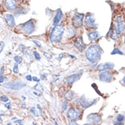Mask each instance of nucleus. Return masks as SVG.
Here are the masks:
<instances>
[{
  "label": "nucleus",
  "instance_id": "obj_23",
  "mask_svg": "<svg viewBox=\"0 0 125 125\" xmlns=\"http://www.w3.org/2000/svg\"><path fill=\"white\" fill-rule=\"evenodd\" d=\"M112 55H115V54H119V55H123V53L118 48H115L113 51L111 53Z\"/></svg>",
  "mask_w": 125,
  "mask_h": 125
},
{
  "label": "nucleus",
  "instance_id": "obj_3",
  "mask_svg": "<svg viewBox=\"0 0 125 125\" xmlns=\"http://www.w3.org/2000/svg\"><path fill=\"white\" fill-rule=\"evenodd\" d=\"M20 26L23 32L27 34H32L35 30V24L32 20H29L26 22L21 24Z\"/></svg>",
  "mask_w": 125,
  "mask_h": 125
},
{
  "label": "nucleus",
  "instance_id": "obj_4",
  "mask_svg": "<svg viewBox=\"0 0 125 125\" xmlns=\"http://www.w3.org/2000/svg\"><path fill=\"white\" fill-rule=\"evenodd\" d=\"M26 86V84L23 82H7L3 84L4 88L12 90H19Z\"/></svg>",
  "mask_w": 125,
  "mask_h": 125
},
{
  "label": "nucleus",
  "instance_id": "obj_9",
  "mask_svg": "<svg viewBox=\"0 0 125 125\" xmlns=\"http://www.w3.org/2000/svg\"><path fill=\"white\" fill-rule=\"evenodd\" d=\"M117 28L118 32L120 34H122L125 29V24L123 17L121 16H119L117 18Z\"/></svg>",
  "mask_w": 125,
  "mask_h": 125
},
{
  "label": "nucleus",
  "instance_id": "obj_34",
  "mask_svg": "<svg viewBox=\"0 0 125 125\" xmlns=\"http://www.w3.org/2000/svg\"><path fill=\"white\" fill-rule=\"evenodd\" d=\"M5 107L8 109H10L11 108V104L10 103H8L5 104Z\"/></svg>",
  "mask_w": 125,
  "mask_h": 125
},
{
  "label": "nucleus",
  "instance_id": "obj_42",
  "mask_svg": "<svg viewBox=\"0 0 125 125\" xmlns=\"http://www.w3.org/2000/svg\"><path fill=\"white\" fill-rule=\"evenodd\" d=\"M21 107H22V108L23 109H27V106H26V105L25 103H23V104H22V105H21Z\"/></svg>",
  "mask_w": 125,
  "mask_h": 125
},
{
  "label": "nucleus",
  "instance_id": "obj_45",
  "mask_svg": "<svg viewBox=\"0 0 125 125\" xmlns=\"http://www.w3.org/2000/svg\"><path fill=\"white\" fill-rule=\"evenodd\" d=\"M22 99H23V100H24V101H25V100L26 99V98L25 97H24V96H22Z\"/></svg>",
  "mask_w": 125,
  "mask_h": 125
},
{
  "label": "nucleus",
  "instance_id": "obj_14",
  "mask_svg": "<svg viewBox=\"0 0 125 125\" xmlns=\"http://www.w3.org/2000/svg\"><path fill=\"white\" fill-rule=\"evenodd\" d=\"M114 65L112 62H105V63L100 64L98 66V70L99 71H103L107 70L112 69L114 68Z\"/></svg>",
  "mask_w": 125,
  "mask_h": 125
},
{
  "label": "nucleus",
  "instance_id": "obj_35",
  "mask_svg": "<svg viewBox=\"0 0 125 125\" xmlns=\"http://www.w3.org/2000/svg\"><path fill=\"white\" fill-rule=\"evenodd\" d=\"M44 55L45 56V57H46L47 58H48V59H52V56H51V55H50V54H48V53H46V52H45V53H44Z\"/></svg>",
  "mask_w": 125,
  "mask_h": 125
},
{
  "label": "nucleus",
  "instance_id": "obj_1",
  "mask_svg": "<svg viewBox=\"0 0 125 125\" xmlns=\"http://www.w3.org/2000/svg\"><path fill=\"white\" fill-rule=\"evenodd\" d=\"M102 49L98 45H95L90 46L85 53L86 57L90 62L95 63L101 57Z\"/></svg>",
  "mask_w": 125,
  "mask_h": 125
},
{
  "label": "nucleus",
  "instance_id": "obj_21",
  "mask_svg": "<svg viewBox=\"0 0 125 125\" xmlns=\"http://www.w3.org/2000/svg\"><path fill=\"white\" fill-rule=\"evenodd\" d=\"M73 92L72 90H68L65 95V98L68 101H71L73 98Z\"/></svg>",
  "mask_w": 125,
  "mask_h": 125
},
{
  "label": "nucleus",
  "instance_id": "obj_39",
  "mask_svg": "<svg viewBox=\"0 0 125 125\" xmlns=\"http://www.w3.org/2000/svg\"><path fill=\"white\" fill-rule=\"evenodd\" d=\"M68 124L69 125H79L78 124H77L76 122H72V121H70L68 120Z\"/></svg>",
  "mask_w": 125,
  "mask_h": 125
},
{
  "label": "nucleus",
  "instance_id": "obj_19",
  "mask_svg": "<svg viewBox=\"0 0 125 125\" xmlns=\"http://www.w3.org/2000/svg\"><path fill=\"white\" fill-rule=\"evenodd\" d=\"M88 36H89V39L90 41H96L99 39V35L97 31H95L90 32Z\"/></svg>",
  "mask_w": 125,
  "mask_h": 125
},
{
  "label": "nucleus",
  "instance_id": "obj_32",
  "mask_svg": "<svg viewBox=\"0 0 125 125\" xmlns=\"http://www.w3.org/2000/svg\"><path fill=\"white\" fill-rule=\"evenodd\" d=\"M33 42L35 43V44L37 47H41V45L39 41H37V40H33Z\"/></svg>",
  "mask_w": 125,
  "mask_h": 125
},
{
  "label": "nucleus",
  "instance_id": "obj_37",
  "mask_svg": "<svg viewBox=\"0 0 125 125\" xmlns=\"http://www.w3.org/2000/svg\"><path fill=\"white\" fill-rule=\"evenodd\" d=\"M26 79L29 81H31L32 80V77L31 75H28V76H26Z\"/></svg>",
  "mask_w": 125,
  "mask_h": 125
},
{
  "label": "nucleus",
  "instance_id": "obj_38",
  "mask_svg": "<svg viewBox=\"0 0 125 125\" xmlns=\"http://www.w3.org/2000/svg\"><path fill=\"white\" fill-rule=\"evenodd\" d=\"M14 123H18L20 125H23V122L21 120H17L16 121H15L14 122Z\"/></svg>",
  "mask_w": 125,
  "mask_h": 125
},
{
  "label": "nucleus",
  "instance_id": "obj_20",
  "mask_svg": "<svg viewBox=\"0 0 125 125\" xmlns=\"http://www.w3.org/2000/svg\"><path fill=\"white\" fill-rule=\"evenodd\" d=\"M76 30L75 27L73 26H71L67 30V36L69 37H72L76 35Z\"/></svg>",
  "mask_w": 125,
  "mask_h": 125
},
{
  "label": "nucleus",
  "instance_id": "obj_27",
  "mask_svg": "<svg viewBox=\"0 0 125 125\" xmlns=\"http://www.w3.org/2000/svg\"><path fill=\"white\" fill-rule=\"evenodd\" d=\"M33 54H34V55L35 57V59L36 60L40 61L41 59V57H40V54L38 52H37V51H34L33 52Z\"/></svg>",
  "mask_w": 125,
  "mask_h": 125
},
{
  "label": "nucleus",
  "instance_id": "obj_7",
  "mask_svg": "<svg viewBox=\"0 0 125 125\" xmlns=\"http://www.w3.org/2000/svg\"><path fill=\"white\" fill-rule=\"evenodd\" d=\"M95 102H96V99H93L92 101H90V100L87 99L85 97L84 95H83L82 97H81V98L80 101L81 105H82V107L84 108H87L91 107L92 105L94 104Z\"/></svg>",
  "mask_w": 125,
  "mask_h": 125
},
{
  "label": "nucleus",
  "instance_id": "obj_17",
  "mask_svg": "<svg viewBox=\"0 0 125 125\" xmlns=\"http://www.w3.org/2000/svg\"><path fill=\"white\" fill-rule=\"evenodd\" d=\"M81 74L80 73L73 74L68 76L67 79V82L68 84H72L75 81H76L80 76Z\"/></svg>",
  "mask_w": 125,
  "mask_h": 125
},
{
  "label": "nucleus",
  "instance_id": "obj_31",
  "mask_svg": "<svg viewBox=\"0 0 125 125\" xmlns=\"http://www.w3.org/2000/svg\"><path fill=\"white\" fill-rule=\"evenodd\" d=\"M67 108V102H64L62 104V108L64 110H66Z\"/></svg>",
  "mask_w": 125,
  "mask_h": 125
},
{
  "label": "nucleus",
  "instance_id": "obj_29",
  "mask_svg": "<svg viewBox=\"0 0 125 125\" xmlns=\"http://www.w3.org/2000/svg\"><path fill=\"white\" fill-rule=\"evenodd\" d=\"M0 98L2 100V101H3L4 103H6L9 101V98L5 95H2V96H1L0 97Z\"/></svg>",
  "mask_w": 125,
  "mask_h": 125
},
{
  "label": "nucleus",
  "instance_id": "obj_12",
  "mask_svg": "<svg viewBox=\"0 0 125 125\" xmlns=\"http://www.w3.org/2000/svg\"><path fill=\"white\" fill-rule=\"evenodd\" d=\"M67 116L71 120H76L79 118L80 115V112L78 111L75 110L74 108H70L67 111Z\"/></svg>",
  "mask_w": 125,
  "mask_h": 125
},
{
  "label": "nucleus",
  "instance_id": "obj_6",
  "mask_svg": "<svg viewBox=\"0 0 125 125\" xmlns=\"http://www.w3.org/2000/svg\"><path fill=\"white\" fill-rule=\"evenodd\" d=\"M87 120L91 124L98 125L102 122V118L100 115L98 113H91L87 117Z\"/></svg>",
  "mask_w": 125,
  "mask_h": 125
},
{
  "label": "nucleus",
  "instance_id": "obj_8",
  "mask_svg": "<svg viewBox=\"0 0 125 125\" xmlns=\"http://www.w3.org/2000/svg\"><path fill=\"white\" fill-rule=\"evenodd\" d=\"M84 14L82 13H76L73 17V22L74 26L79 27L82 25Z\"/></svg>",
  "mask_w": 125,
  "mask_h": 125
},
{
  "label": "nucleus",
  "instance_id": "obj_50",
  "mask_svg": "<svg viewBox=\"0 0 125 125\" xmlns=\"http://www.w3.org/2000/svg\"><path fill=\"white\" fill-rule=\"evenodd\" d=\"M36 125V124H35V123H33V125Z\"/></svg>",
  "mask_w": 125,
  "mask_h": 125
},
{
  "label": "nucleus",
  "instance_id": "obj_47",
  "mask_svg": "<svg viewBox=\"0 0 125 125\" xmlns=\"http://www.w3.org/2000/svg\"><path fill=\"white\" fill-rule=\"evenodd\" d=\"M123 81H124V83L125 84V76L124 77V78H123Z\"/></svg>",
  "mask_w": 125,
  "mask_h": 125
},
{
  "label": "nucleus",
  "instance_id": "obj_22",
  "mask_svg": "<svg viewBox=\"0 0 125 125\" xmlns=\"http://www.w3.org/2000/svg\"><path fill=\"white\" fill-rule=\"evenodd\" d=\"M34 88L35 90H37V91H39L40 92V93H41V94L43 93V91H44V89H43V87L41 85V84L38 83H37L34 87Z\"/></svg>",
  "mask_w": 125,
  "mask_h": 125
},
{
  "label": "nucleus",
  "instance_id": "obj_51",
  "mask_svg": "<svg viewBox=\"0 0 125 125\" xmlns=\"http://www.w3.org/2000/svg\"></svg>",
  "mask_w": 125,
  "mask_h": 125
},
{
  "label": "nucleus",
  "instance_id": "obj_48",
  "mask_svg": "<svg viewBox=\"0 0 125 125\" xmlns=\"http://www.w3.org/2000/svg\"><path fill=\"white\" fill-rule=\"evenodd\" d=\"M83 125H91L90 124H84Z\"/></svg>",
  "mask_w": 125,
  "mask_h": 125
},
{
  "label": "nucleus",
  "instance_id": "obj_18",
  "mask_svg": "<svg viewBox=\"0 0 125 125\" xmlns=\"http://www.w3.org/2000/svg\"><path fill=\"white\" fill-rule=\"evenodd\" d=\"M109 35L110 36L111 38L114 40H116L118 38V30L117 27L115 25L113 26V27H112L111 28V29L109 31Z\"/></svg>",
  "mask_w": 125,
  "mask_h": 125
},
{
  "label": "nucleus",
  "instance_id": "obj_43",
  "mask_svg": "<svg viewBox=\"0 0 125 125\" xmlns=\"http://www.w3.org/2000/svg\"><path fill=\"white\" fill-rule=\"evenodd\" d=\"M41 78L42 80L46 79V76H45V75H43V74H42V75H41Z\"/></svg>",
  "mask_w": 125,
  "mask_h": 125
},
{
  "label": "nucleus",
  "instance_id": "obj_25",
  "mask_svg": "<svg viewBox=\"0 0 125 125\" xmlns=\"http://www.w3.org/2000/svg\"><path fill=\"white\" fill-rule=\"evenodd\" d=\"M30 112L32 114H33L34 115H35L36 116V117H39V116L38 112H37V110H36V108L35 107H32V108H31Z\"/></svg>",
  "mask_w": 125,
  "mask_h": 125
},
{
  "label": "nucleus",
  "instance_id": "obj_10",
  "mask_svg": "<svg viewBox=\"0 0 125 125\" xmlns=\"http://www.w3.org/2000/svg\"><path fill=\"white\" fill-rule=\"evenodd\" d=\"M99 77L100 80L105 83L110 82L112 79V74L109 71H104L100 73Z\"/></svg>",
  "mask_w": 125,
  "mask_h": 125
},
{
  "label": "nucleus",
  "instance_id": "obj_15",
  "mask_svg": "<svg viewBox=\"0 0 125 125\" xmlns=\"http://www.w3.org/2000/svg\"><path fill=\"white\" fill-rule=\"evenodd\" d=\"M63 17V13H62V11L60 9H59L57 10L56 12V13L54 16V19H53V24L54 26H56L58 25L59 22L61 21L62 20V19Z\"/></svg>",
  "mask_w": 125,
  "mask_h": 125
},
{
  "label": "nucleus",
  "instance_id": "obj_33",
  "mask_svg": "<svg viewBox=\"0 0 125 125\" xmlns=\"http://www.w3.org/2000/svg\"><path fill=\"white\" fill-rule=\"evenodd\" d=\"M4 43L3 42H0V54L2 52L4 48Z\"/></svg>",
  "mask_w": 125,
  "mask_h": 125
},
{
  "label": "nucleus",
  "instance_id": "obj_40",
  "mask_svg": "<svg viewBox=\"0 0 125 125\" xmlns=\"http://www.w3.org/2000/svg\"><path fill=\"white\" fill-rule=\"evenodd\" d=\"M113 124L114 125H124V124L121 122H118L116 121H113Z\"/></svg>",
  "mask_w": 125,
  "mask_h": 125
},
{
  "label": "nucleus",
  "instance_id": "obj_24",
  "mask_svg": "<svg viewBox=\"0 0 125 125\" xmlns=\"http://www.w3.org/2000/svg\"><path fill=\"white\" fill-rule=\"evenodd\" d=\"M14 60L16 62V63L18 64L21 63V62H22V60H23V59L22 57H20V56H15L14 57Z\"/></svg>",
  "mask_w": 125,
  "mask_h": 125
},
{
  "label": "nucleus",
  "instance_id": "obj_5",
  "mask_svg": "<svg viewBox=\"0 0 125 125\" xmlns=\"http://www.w3.org/2000/svg\"><path fill=\"white\" fill-rule=\"evenodd\" d=\"M84 23L87 28L89 29H96L98 25L96 22L95 18L94 15L91 13L87 14L85 17Z\"/></svg>",
  "mask_w": 125,
  "mask_h": 125
},
{
  "label": "nucleus",
  "instance_id": "obj_41",
  "mask_svg": "<svg viewBox=\"0 0 125 125\" xmlns=\"http://www.w3.org/2000/svg\"><path fill=\"white\" fill-rule=\"evenodd\" d=\"M4 77L2 76H0V83H2L3 82H4Z\"/></svg>",
  "mask_w": 125,
  "mask_h": 125
},
{
  "label": "nucleus",
  "instance_id": "obj_30",
  "mask_svg": "<svg viewBox=\"0 0 125 125\" xmlns=\"http://www.w3.org/2000/svg\"><path fill=\"white\" fill-rule=\"evenodd\" d=\"M92 86L93 87L94 89L95 90V91L97 92V93L98 94H99L100 96H103L102 95H101V93H100V92L98 91V87H97V86L96 85V84H94V83L92 85Z\"/></svg>",
  "mask_w": 125,
  "mask_h": 125
},
{
  "label": "nucleus",
  "instance_id": "obj_46",
  "mask_svg": "<svg viewBox=\"0 0 125 125\" xmlns=\"http://www.w3.org/2000/svg\"><path fill=\"white\" fill-rule=\"evenodd\" d=\"M55 125H59L58 124V123H57V122L55 121Z\"/></svg>",
  "mask_w": 125,
  "mask_h": 125
},
{
  "label": "nucleus",
  "instance_id": "obj_28",
  "mask_svg": "<svg viewBox=\"0 0 125 125\" xmlns=\"http://www.w3.org/2000/svg\"><path fill=\"white\" fill-rule=\"evenodd\" d=\"M13 72L14 73L17 74L19 72V68H18V64L17 63H16L14 64V67H13Z\"/></svg>",
  "mask_w": 125,
  "mask_h": 125
},
{
  "label": "nucleus",
  "instance_id": "obj_26",
  "mask_svg": "<svg viewBox=\"0 0 125 125\" xmlns=\"http://www.w3.org/2000/svg\"><path fill=\"white\" fill-rule=\"evenodd\" d=\"M125 116L122 114H119L117 117V121L118 122H122L125 119Z\"/></svg>",
  "mask_w": 125,
  "mask_h": 125
},
{
  "label": "nucleus",
  "instance_id": "obj_44",
  "mask_svg": "<svg viewBox=\"0 0 125 125\" xmlns=\"http://www.w3.org/2000/svg\"><path fill=\"white\" fill-rule=\"evenodd\" d=\"M4 67H2L1 68V71H0V73L2 74L4 72Z\"/></svg>",
  "mask_w": 125,
  "mask_h": 125
},
{
  "label": "nucleus",
  "instance_id": "obj_13",
  "mask_svg": "<svg viewBox=\"0 0 125 125\" xmlns=\"http://www.w3.org/2000/svg\"><path fill=\"white\" fill-rule=\"evenodd\" d=\"M4 19L8 25L10 27L12 28L15 25V21L14 19V17L12 14H6L4 15Z\"/></svg>",
  "mask_w": 125,
  "mask_h": 125
},
{
  "label": "nucleus",
  "instance_id": "obj_16",
  "mask_svg": "<svg viewBox=\"0 0 125 125\" xmlns=\"http://www.w3.org/2000/svg\"><path fill=\"white\" fill-rule=\"evenodd\" d=\"M5 8L9 10H13L16 8V3L15 0H5Z\"/></svg>",
  "mask_w": 125,
  "mask_h": 125
},
{
  "label": "nucleus",
  "instance_id": "obj_49",
  "mask_svg": "<svg viewBox=\"0 0 125 125\" xmlns=\"http://www.w3.org/2000/svg\"><path fill=\"white\" fill-rule=\"evenodd\" d=\"M7 125H11V123H9V124H8Z\"/></svg>",
  "mask_w": 125,
  "mask_h": 125
},
{
  "label": "nucleus",
  "instance_id": "obj_2",
  "mask_svg": "<svg viewBox=\"0 0 125 125\" xmlns=\"http://www.w3.org/2000/svg\"><path fill=\"white\" fill-rule=\"evenodd\" d=\"M65 31L64 27L62 25L55 26L52 29L50 36V40L52 43H58L62 39Z\"/></svg>",
  "mask_w": 125,
  "mask_h": 125
},
{
  "label": "nucleus",
  "instance_id": "obj_36",
  "mask_svg": "<svg viewBox=\"0 0 125 125\" xmlns=\"http://www.w3.org/2000/svg\"><path fill=\"white\" fill-rule=\"evenodd\" d=\"M32 79L34 81H35V82H39L40 81V79L36 76H33L32 77Z\"/></svg>",
  "mask_w": 125,
  "mask_h": 125
},
{
  "label": "nucleus",
  "instance_id": "obj_11",
  "mask_svg": "<svg viewBox=\"0 0 125 125\" xmlns=\"http://www.w3.org/2000/svg\"><path fill=\"white\" fill-rule=\"evenodd\" d=\"M74 46L80 52L83 51L85 49L86 45L83 41V39L81 36H79L74 40Z\"/></svg>",
  "mask_w": 125,
  "mask_h": 125
}]
</instances>
